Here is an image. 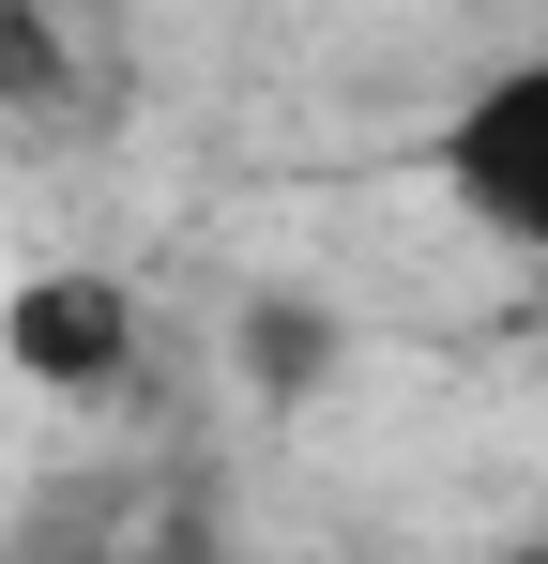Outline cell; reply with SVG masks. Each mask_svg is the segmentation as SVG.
Instances as JSON below:
<instances>
[{
    "label": "cell",
    "instance_id": "cell-1",
    "mask_svg": "<svg viewBox=\"0 0 548 564\" xmlns=\"http://www.w3.org/2000/svg\"><path fill=\"white\" fill-rule=\"evenodd\" d=\"M0 367L46 381V397H122V367H138V290L107 275V260L15 275L0 290Z\"/></svg>",
    "mask_w": 548,
    "mask_h": 564
},
{
    "label": "cell",
    "instance_id": "cell-2",
    "mask_svg": "<svg viewBox=\"0 0 548 564\" xmlns=\"http://www.w3.org/2000/svg\"><path fill=\"white\" fill-rule=\"evenodd\" d=\"M442 184H457V214H472L487 245H534L548 260V46L442 122Z\"/></svg>",
    "mask_w": 548,
    "mask_h": 564
}]
</instances>
